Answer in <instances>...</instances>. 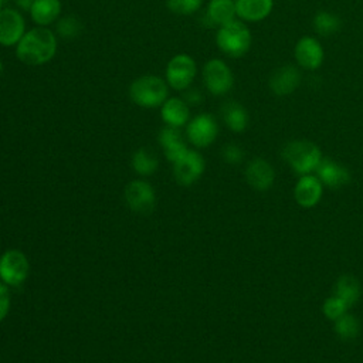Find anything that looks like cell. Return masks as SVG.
<instances>
[{
  "mask_svg": "<svg viewBox=\"0 0 363 363\" xmlns=\"http://www.w3.org/2000/svg\"><path fill=\"white\" fill-rule=\"evenodd\" d=\"M57 52V38L51 30L35 27L24 33L17 43L16 54L27 65H43L52 60Z\"/></svg>",
  "mask_w": 363,
  "mask_h": 363,
  "instance_id": "1",
  "label": "cell"
},
{
  "mask_svg": "<svg viewBox=\"0 0 363 363\" xmlns=\"http://www.w3.org/2000/svg\"><path fill=\"white\" fill-rule=\"evenodd\" d=\"M216 43L221 52L228 57L238 58L250 50L252 37L247 24L242 20L235 18L218 27V31L216 34Z\"/></svg>",
  "mask_w": 363,
  "mask_h": 363,
  "instance_id": "2",
  "label": "cell"
},
{
  "mask_svg": "<svg viewBox=\"0 0 363 363\" xmlns=\"http://www.w3.org/2000/svg\"><path fill=\"white\" fill-rule=\"evenodd\" d=\"M282 157L295 173L303 176L316 170L322 160V152L313 142L299 139L291 140L284 146Z\"/></svg>",
  "mask_w": 363,
  "mask_h": 363,
  "instance_id": "3",
  "label": "cell"
},
{
  "mask_svg": "<svg viewBox=\"0 0 363 363\" xmlns=\"http://www.w3.org/2000/svg\"><path fill=\"white\" fill-rule=\"evenodd\" d=\"M129 95L132 101L139 106H160L167 99V85L157 75H143L132 82Z\"/></svg>",
  "mask_w": 363,
  "mask_h": 363,
  "instance_id": "4",
  "label": "cell"
},
{
  "mask_svg": "<svg viewBox=\"0 0 363 363\" xmlns=\"http://www.w3.org/2000/svg\"><path fill=\"white\" fill-rule=\"evenodd\" d=\"M203 81L210 94L221 96L233 88L234 75L223 60L213 58L203 67Z\"/></svg>",
  "mask_w": 363,
  "mask_h": 363,
  "instance_id": "5",
  "label": "cell"
},
{
  "mask_svg": "<svg viewBox=\"0 0 363 363\" xmlns=\"http://www.w3.org/2000/svg\"><path fill=\"white\" fill-rule=\"evenodd\" d=\"M197 72L194 60L187 54L174 55L166 67V81L177 91H183L190 86Z\"/></svg>",
  "mask_w": 363,
  "mask_h": 363,
  "instance_id": "6",
  "label": "cell"
},
{
  "mask_svg": "<svg viewBox=\"0 0 363 363\" xmlns=\"http://www.w3.org/2000/svg\"><path fill=\"white\" fill-rule=\"evenodd\" d=\"M28 275V259L18 250L6 251L0 258V278L7 285H20Z\"/></svg>",
  "mask_w": 363,
  "mask_h": 363,
  "instance_id": "7",
  "label": "cell"
},
{
  "mask_svg": "<svg viewBox=\"0 0 363 363\" xmlns=\"http://www.w3.org/2000/svg\"><path fill=\"white\" fill-rule=\"evenodd\" d=\"M294 54L296 64L306 71L318 69L322 65L325 57L320 43L318 41V38L311 35H305L298 40Z\"/></svg>",
  "mask_w": 363,
  "mask_h": 363,
  "instance_id": "8",
  "label": "cell"
},
{
  "mask_svg": "<svg viewBox=\"0 0 363 363\" xmlns=\"http://www.w3.org/2000/svg\"><path fill=\"white\" fill-rule=\"evenodd\" d=\"M218 133V125L216 119L208 113L197 115L187 125V138L197 147H206L211 145Z\"/></svg>",
  "mask_w": 363,
  "mask_h": 363,
  "instance_id": "9",
  "label": "cell"
},
{
  "mask_svg": "<svg viewBox=\"0 0 363 363\" xmlns=\"http://www.w3.org/2000/svg\"><path fill=\"white\" fill-rule=\"evenodd\" d=\"M26 33V23L20 11L14 9H3L0 11V44L16 45Z\"/></svg>",
  "mask_w": 363,
  "mask_h": 363,
  "instance_id": "10",
  "label": "cell"
},
{
  "mask_svg": "<svg viewBox=\"0 0 363 363\" xmlns=\"http://www.w3.org/2000/svg\"><path fill=\"white\" fill-rule=\"evenodd\" d=\"M301 72L292 64H285L275 68L268 79L269 89L278 96L291 95L301 84Z\"/></svg>",
  "mask_w": 363,
  "mask_h": 363,
  "instance_id": "11",
  "label": "cell"
},
{
  "mask_svg": "<svg viewBox=\"0 0 363 363\" xmlns=\"http://www.w3.org/2000/svg\"><path fill=\"white\" fill-rule=\"evenodd\" d=\"M173 167L174 177L180 184L194 183L204 172V159L200 153L194 150H187L179 160H176Z\"/></svg>",
  "mask_w": 363,
  "mask_h": 363,
  "instance_id": "12",
  "label": "cell"
},
{
  "mask_svg": "<svg viewBox=\"0 0 363 363\" xmlns=\"http://www.w3.org/2000/svg\"><path fill=\"white\" fill-rule=\"evenodd\" d=\"M245 179H247V183L254 190L265 191L274 183L275 172L268 160L262 157H255L245 167Z\"/></svg>",
  "mask_w": 363,
  "mask_h": 363,
  "instance_id": "13",
  "label": "cell"
},
{
  "mask_svg": "<svg viewBox=\"0 0 363 363\" xmlns=\"http://www.w3.org/2000/svg\"><path fill=\"white\" fill-rule=\"evenodd\" d=\"M323 187L320 180L312 174H303L295 184L294 197L301 207L311 208L320 201Z\"/></svg>",
  "mask_w": 363,
  "mask_h": 363,
  "instance_id": "14",
  "label": "cell"
},
{
  "mask_svg": "<svg viewBox=\"0 0 363 363\" xmlns=\"http://www.w3.org/2000/svg\"><path fill=\"white\" fill-rule=\"evenodd\" d=\"M316 177L320 180L322 184H326L330 189H339L345 184H347L352 179L350 172L342 166L340 163L328 159V157H322L320 163L316 167Z\"/></svg>",
  "mask_w": 363,
  "mask_h": 363,
  "instance_id": "15",
  "label": "cell"
},
{
  "mask_svg": "<svg viewBox=\"0 0 363 363\" xmlns=\"http://www.w3.org/2000/svg\"><path fill=\"white\" fill-rule=\"evenodd\" d=\"M125 197L128 206L138 213L149 211L155 204L153 189L150 187V184L142 180H135L129 183L125 190Z\"/></svg>",
  "mask_w": 363,
  "mask_h": 363,
  "instance_id": "16",
  "label": "cell"
},
{
  "mask_svg": "<svg viewBox=\"0 0 363 363\" xmlns=\"http://www.w3.org/2000/svg\"><path fill=\"white\" fill-rule=\"evenodd\" d=\"M274 9V0H235L237 17L242 21L255 23L267 18Z\"/></svg>",
  "mask_w": 363,
  "mask_h": 363,
  "instance_id": "17",
  "label": "cell"
},
{
  "mask_svg": "<svg viewBox=\"0 0 363 363\" xmlns=\"http://www.w3.org/2000/svg\"><path fill=\"white\" fill-rule=\"evenodd\" d=\"M159 142L166 153V157L173 163L189 150L180 132L177 130V128L173 126H166L160 130Z\"/></svg>",
  "mask_w": 363,
  "mask_h": 363,
  "instance_id": "18",
  "label": "cell"
},
{
  "mask_svg": "<svg viewBox=\"0 0 363 363\" xmlns=\"http://www.w3.org/2000/svg\"><path fill=\"white\" fill-rule=\"evenodd\" d=\"M235 1L233 0H210L206 11V20L210 26L221 27L235 20Z\"/></svg>",
  "mask_w": 363,
  "mask_h": 363,
  "instance_id": "19",
  "label": "cell"
},
{
  "mask_svg": "<svg viewBox=\"0 0 363 363\" xmlns=\"http://www.w3.org/2000/svg\"><path fill=\"white\" fill-rule=\"evenodd\" d=\"M160 115H162V119L167 123V126L180 128V126L186 125L190 113H189V106L184 99L170 98L163 102Z\"/></svg>",
  "mask_w": 363,
  "mask_h": 363,
  "instance_id": "20",
  "label": "cell"
},
{
  "mask_svg": "<svg viewBox=\"0 0 363 363\" xmlns=\"http://www.w3.org/2000/svg\"><path fill=\"white\" fill-rule=\"evenodd\" d=\"M333 295L340 298L347 305V308H350L356 305V302L362 295L360 282L357 281L356 277L350 274L340 275L333 286Z\"/></svg>",
  "mask_w": 363,
  "mask_h": 363,
  "instance_id": "21",
  "label": "cell"
},
{
  "mask_svg": "<svg viewBox=\"0 0 363 363\" xmlns=\"http://www.w3.org/2000/svg\"><path fill=\"white\" fill-rule=\"evenodd\" d=\"M61 13V1L60 0H34L30 14L34 23L41 27H45L57 20Z\"/></svg>",
  "mask_w": 363,
  "mask_h": 363,
  "instance_id": "22",
  "label": "cell"
},
{
  "mask_svg": "<svg viewBox=\"0 0 363 363\" xmlns=\"http://www.w3.org/2000/svg\"><path fill=\"white\" fill-rule=\"evenodd\" d=\"M221 113L225 125L233 132H242L248 126V112L241 104L235 101L225 102L221 108Z\"/></svg>",
  "mask_w": 363,
  "mask_h": 363,
  "instance_id": "23",
  "label": "cell"
},
{
  "mask_svg": "<svg viewBox=\"0 0 363 363\" xmlns=\"http://www.w3.org/2000/svg\"><path fill=\"white\" fill-rule=\"evenodd\" d=\"M312 27L316 34L322 37H328V35H333L340 30L342 21L336 14L326 10H320L313 16Z\"/></svg>",
  "mask_w": 363,
  "mask_h": 363,
  "instance_id": "24",
  "label": "cell"
},
{
  "mask_svg": "<svg viewBox=\"0 0 363 363\" xmlns=\"http://www.w3.org/2000/svg\"><path fill=\"white\" fill-rule=\"evenodd\" d=\"M333 329L340 339L352 340V339H356L360 333V322L354 315H350L346 312L335 320Z\"/></svg>",
  "mask_w": 363,
  "mask_h": 363,
  "instance_id": "25",
  "label": "cell"
},
{
  "mask_svg": "<svg viewBox=\"0 0 363 363\" xmlns=\"http://www.w3.org/2000/svg\"><path fill=\"white\" fill-rule=\"evenodd\" d=\"M132 164L139 174H150L157 167V159L147 149L142 147L133 155Z\"/></svg>",
  "mask_w": 363,
  "mask_h": 363,
  "instance_id": "26",
  "label": "cell"
},
{
  "mask_svg": "<svg viewBox=\"0 0 363 363\" xmlns=\"http://www.w3.org/2000/svg\"><path fill=\"white\" fill-rule=\"evenodd\" d=\"M347 305L337 296L332 295L329 298L325 299L323 302V306H322V311H323V315L330 319V320H336L337 318H340L343 313H346L347 311Z\"/></svg>",
  "mask_w": 363,
  "mask_h": 363,
  "instance_id": "27",
  "label": "cell"
},
{
  "mask_svg": "<svg viewBox=\"0 0 363 363\" xmlns=\"http://www.w3.org/2000/svg\"><path fill=\"white\" fill-rule=\"evenodd\" d=\"M166 4L170 11L180 16H187L196 13L201 7L203 0H166Z\"/></svg>",
  "mask_w": 363,
  "mask_h": 363,
  "instance_id": "28",
  "label": "cell"
},
{
  "mask_svg": "<svg viewBox=\"0 0 363 363\" xmlns=\"http://www.w3.org/2000/svg\"><path fill=\"white\" fill-rule=\"evenodd\" d=\"M57 31L64 38H74L81 31V23L78 18H75L72 16L62 17L57 24Z\"/></svg>",
  "mask_w": 363,
  "mask_h": 363,
  "instance_id": "29",
  "label": "cell"
},
{
  "mask_svg": "<svg viewBox=\"0 0 363 363\" xmlns=\"http://www.w3.org/2000/svg\"><path fill=\"white\" fill-rule=\"evenodd\" d=\"M221 155H223V159H224L227 163H230V164H237V163H240V162L242 160V157H244L242 149H241L238 145H235V143H228V145H225V146L223 147V150H221Z\"/></svg>",
  "mask_w": 363,
  "mask_h": 363,
  "instance_id": "30",
  "label": "cell"
},
{
  "mask_svg": "<svg viewBox=\"0 0 363 363\" xmlns=\"http://www.w3.org/2000/svg\"><path fill=\"white\" fill-rule=\"evenodd\" d=\"M10 308V294L3 282H0V320L6 318Z\"/></svg>",
  "mask_w": 363,
  "mask_h": 363,
  "instance_id": "31",
  "label": "cell"
},
{
  "mask_svg": "<svg viewBox=\"0 0 363 363\" xmlns=\"http://www.w3.org/2000/svg\"><path fill=\"white\" fill-rule=\"evenodd\" d=\"M200 99H201V96H200V94H199L196 89H190V91H187L186 95H184L186 104H189V102H190V104H199Z\"/></svg>",
  "mask_w": 363,
  "mask_h": 363,
  "instance_id": "32",
  "label": "cell"
},
{
  "mask_svg": "<svg viewBox=\"0 0 363 363\" xmlns=\"http://www.w3.org/2000/svg\"><path fill=\"white\" fill-rule=\"evenodd\" d=\"M16 3L18 4V7H21L23 10H30L34 0H16Z\"/></svg>",
  "mask_w": 363,
  "mask_h": 363,
  "instance_id": "33",
  "label": "cell"
},
{
  "mask_svg": "<svg viewBox=\"0 0 363 363\" xmlns=\"http://www.w3.org/2000/svg\"><path fill=\"white\" fill-rule=\"evenodd\" d=\"M3 1H4V0H0V11L3 10Z\"/></svg>",
  "mask_w": 363,
  "mask_h": 363,
  "instance_id": "34",
  "label": "cell"
},
{
  "mask_svg": "<svg viewBox=\"0 0 363 363\" xmlns=\"http://www.w3.org/2000/svg\"><path fill=\"white\" fill-rule=\"evenodd\" d=\"M1 72H3V64H1V61H0V75H1Z\"/></svg>",
  "mask_w": 363,
  "mask_h": 363,
  "instance_id": "35",
  "label": "cell"
},
{
  "mask_svg": "<svg viewBox=\"0 0 363 363\" xmlns=\"http://www.w3.org/2000/svg\"><path fill=\"white\" fill-rule=\"evenodd\" d=\"M233 1H235V0H233Z\"/></svg>",
  "mask_w": 363,
  "mask_h": 363,
  "instance_id": "36",
  "label": "cell"
}]
</instances>
